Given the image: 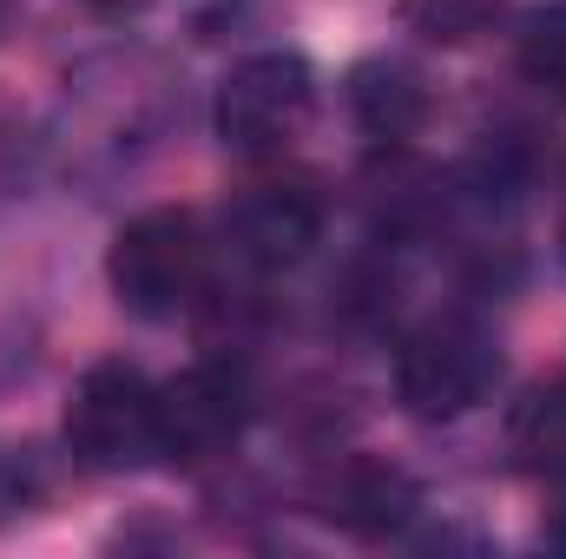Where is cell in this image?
Returning a JSON list of instances; mask_svg holds the SVG:
<instances>
[{
	"label": "cell",
	"instance_id": "8",
	"mask_svg": "<svg viewBox=\"0 0 566 559\" xmlns=\"http://www.w3.org/2000/svg\"><path fill=\"white\" fill-rule=\"evenodd\" d=\"M428 80L402 60H363L349 73V113L363 119V133L376 139H416L428 126Z\"/></svg>",
	"mask_w": 566,
	"mask_h": 559
},
{
	"label": "cell",
	"instance_id": "4",
	"mask_svg": "<svg viewBox=\"0 0 566 559\" xmlns=\"http://www.w3.org/2000/svg\"><path fill=\"white\" fill-rule=\"evenodd\" d=\"M316 113V73L303 53H251L218 86V139L244 158H271L303 139Z\"/></svg>",
	"mask_w": 566,
	"mask_h": 559
},
{
	"label": "cell",
	"instance_id": "7",
	"mask_svg": "<svg viewBox=\"0 0 566 559\" xmlns=\"http://www.w3.org/2000/svg\"><path fill=\"white\" fill-rule=\"evenodd\" d=\"M422 507V494H416V481L402 474V467H389V461H343L329 481H323V520H336L343 534H356V540H382V534H396V527H409V514Z\"/></svg>",
	"mask_w": 566,
	"mask_h": 559
},
{
	"label": "cell",
	"instance_id": "1",
	"mask_svg": "<svg viewBox=\"0 0 566 559\" xmlns=\"http://www.w3.org/2000/svg\"><path fill=\"white\" fill-rule=\"evenodd\" d=\"M501 382V349L468 316H434L402 336L396 349V395L416 421H461L474 415Z\"/></svg>",
	"mask_w": 566,
	"mask_h": 559
},
{
	"label": "cell",
	"instance_id": "3",
	"mask_svg": "<svg viewBox=\"0 0 566 559\" xmlns=\"http://www.w3.org/2000/svg\"><path fill=\"white\" fill-rule=\"evenodd\" d=\"M106 277H113V296L133 309V316H178L198 283H205V231L191 211L178 204H158V211H139L133 224H119L113 251H106Z\"/></svg>",
	"mask_w": 566,
	"mask_h": 559
},
{
	"label": "cell",
	"instance_id": "6",
	"mask_svg": "<svg viewBox=\"0 0 566 559\" xmlns=\"http://www.w3.org/2000/svg\"><path fill=\"white\" fill-rule=\"evenodd\" d=\"M224 238L251 271H290L323 238V198L296 178H258L224 204Z\"/></svg>",
	"mask_w": 566,
	"mask_h": 559
},
{
	"label": "cell",
	"instance_id": "10",
	"mask_svg": "<svg viewBox=\"0 0 566 559\" xmlns=\"http://www.w3.org/2000/svg\"><path fill=\"white\" fill-rule=\"evenodd\" d=\"M501 20V0H402V27L434 46H468Z\"/></svg>",
	"mask_w": 566,
	"mask_h": 559
},
{
	"label": "cell",
	"instance_id": "11",
	"mask_svg": "<svg viewBox=\"0 0 566 559\" xmlns=\"http://www.w3.org/2000/svg\"><path fill=\"white\" fill-rule=\"evenodd\" d=\"M521 73H527L541 93L566 99V7L527 13V27H521Z\"/></svg>",
	"mask_w": 566,
	"mask_h": 559
},
{
	"label": "cell",
	"instance_id": "2",
	"mask_svg": "<svg viewBox=\"0 0 566 559\" xmlns=\"http://www.w3.org/2000/svg\"><path fill=\"white\" fill-rule=\"evenodd\" d=\"M66 447L93 474H139L158 461V382L133 362H93L66 402Z\"/></svg>",
	"mask_w": 566,
	"mask_h": 559
},
{
	"label": "cell",
	"instance_id": "12",
	"mask_svg": "<svg viewBox=\"0 0 566 559\" xmlns=\"http://www.w3.org/2000/svg\"><path fill=\"white\" fill-rule=\"evenodd\" d=\"M80 7H93L99 20H126V13H145L151 0H80Z\"/></svg>",
	"mask_w": 566,
	"mask_h": 559
},
{
	"label": "cell",
	"instance_id": "9",
	"mask_svg": "<svg viewBox=\"0 0 566 559\" xmlns=\"http://www.w3.org/2000/svg\"><path fill=\"white\" fill-rule=\"evenodd\" d=\"M507 454L527 474H560L566 467V376L527 389L514 402V415H507Z\"/></svg>",
	"mask_w": 566,
	"mask_h": 559
},
{
	"label": "cell",
	"instance_id": "5",
	"mask_svg": "<svg viewBox=\"0 0 566 559\" xmlns=\"http://www.w3.org/2000/svg\"><path fill=\"white\" fill-rule=\"evenodd\" d=\"M251 428V382L238 362H191L158 389V461L205 467L224 461Z\"/></svg>",
	"mask_w": 566,
	"mask_h": 559
}]
</instances>
